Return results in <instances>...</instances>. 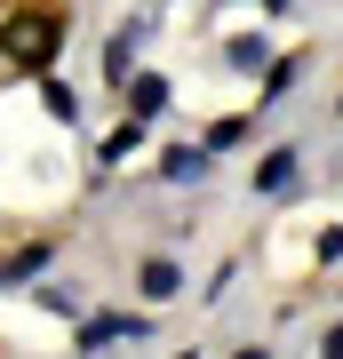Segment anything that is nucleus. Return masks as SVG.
I'll return each mask as SVG.
<instances>
[{
	"label": "nucleus",
	"instance_id": "10",
	"mask_svg": "<svg viewBox=\"0 0 343 359\" xmlns=\"http://www.w3.org/2000/svg\"><path fill=\"white\" fill-rule=\"evenodd\" d=\"M328 359H343V327H328Z\"/></svg>",
	"mask_w": 343,
	"mask_h": 359
},
{
	"label": "nucleus",
	"instance_id": "4",
	"mask_svg": "<svg viewBox=\"0 0 343 359\" xmlns=\"http://www.w3.org/2000/svg\"><path fill=\"white\" fill-rule=\"evenodd\" d=\"M295 176H304V168H295V152L280 144V152H264V168H255V192H295Z\"/></svg>",
	"mask_w": 343,
	"mask_h": 359
},
{
	"label": "nucleus",
	"instance_id": "7",
	"mask_svg": "<svg viewBox=\"0 0 343 359\" xmlns=\"http://www.w3.org/2000/svg\"><path fill=\"white\" fill-rule=\"evenodd\" d=\"M136 40H144V25H128L112 48H104V72H112V80H128V72H136Z\"/></svg>",
	"mask_w": 343,
	"mask_h": 359
},
{
	"label": "nucleus",
	"instance_id": "8",
	"mask_svg": "<svg viewBox=\"0 0 343 359\" xmlns=\"http://www.w3.org/2000/svg\"><path fill=\"white\" fill-rule=\"evenodd\" d=\"M136 144H144V120H136V112H128V128H120L112 144H104V160H128V152H136Z\"/></svg>",
	"mask_w": 343,
	"mask_h": 359
},
{
	"label": "nucleus",
	"instance_id": "9",
	"mask_svg": "<svg viewBox=\"0 0 343 359\" xmlns=\"http://www.w3.org/2000/svg\"><path fill=\"white\" fill-rule=\"evenodd\" d=\"M48 112H56V120H80V104H72V88H64V80H48Z\"/></svg>",
	"mask_w": 343,
	"mask_h": 359
},
{
	"label": "nucleus",
	"instance_id": "1",
	"mask_svg": "<svg viewBox=\"0 0 343 359\" xmlns=\"http://www.w3.org/2000/svg\"><path fill=\"white\" fill-rule=\"evenodd\" d=\"M0 56H8L16 72H48V65H56V16H48V8H25V16L8 25V40H0Z\"/></svg>",
	"mask_w": 343,
	"mask_h": 359
},
{
	"label": "nucleus",
	"instance_id": "5",
	"mask_svg": "<svg viewBox=\"0 0 343 359\" xmlns=\"http://www.w3.org/2000/svg\"><path fill=\"white\" fill-rule=\"evenodd\" d=\"M160 176H168V184H200V176H208V152H200V144H176V152L160 160Z\"/></svg>",
	"mask_w": 343,
	"mask_h": 359
},
{
	"label": "nucleus",
	"instance_id": "11",
	"mask_svg": "<svg viewBox=\"0 0 343 359\" xmlns=\"http://www.w3.org/2000/svg\"><path fill=\"white\" fill-rule=\"evenodd\" d=\"M271 8H280V0H271Z\"/></svg>",
	"mask_w": 343,
	"mask_h": 359
},
{
	"label": "nucleus",
	"instance_id": "6",
	"mask_svg": "<svg viewBox=\"0 0 343 359\" xmlns=\"http://www.w3.org/2000/svg\"><path fill=\"white\" fill-rule=\"evenodd\" d=\"M144 295H152V304H168V295H184V271L168 264V256H152V264H144Z\"/></svg>",
	"mask_w": 343,
	"mask_h": 359
},
{
	"label": "nucleus",
	"instance_id": "3",
	"mask_svg": "<svg viewBox=\"0 0 343 359\" xmlns=\"http://www.w3.org/2000/svg\"><path fill=\"white\" fill-rule=\"evenodd\" d=\"M120 88H128V112H136V120L168 112V80H160V72H136V80H120Z\"/></svg>",
	"mask_w": 343,
	"mask_h": 359
},
{
	"label": "nucleus",
	"instance_id": "2",
	"mask_svg": "<svg viewBox=\"0 0 343 359\" xmlns=\"http://www.w3.org/2000/svg\"><path fill=\"white\" fill-rule=\"evenodd\" d=\"M120 335L136 344V335H144V320H128V311H104V320H80V351H104V344H120Z\"/></svg>",
	"mask_w": 343,
	"mask_h": 359
}]
</instances>
